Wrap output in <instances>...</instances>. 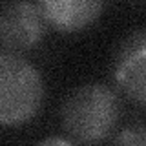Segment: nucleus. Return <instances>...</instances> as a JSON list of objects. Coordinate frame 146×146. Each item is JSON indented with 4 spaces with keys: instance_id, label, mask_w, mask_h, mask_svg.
Returning a JSON list of instances; mask_svg holds the SVG:
<instances>
[{
    "instance_id": "1",
    "label": "nucleus",
    "mask_w": 146,
    "mask_h": 146,
    "mask_svg": "<svg viewBox=\"0 0 146 146\" xmlns=\"http://www.w3.org/2000/svg\"><path fill=\"white\" fill-rule=\"evenodd\" d=\"M122 115V102L115 90L106 84H84L64 100L60 119L71 143L95 144L106 141Z\"/></svg>"
},
{
    "instance_id": "6",
    "label": "nucleus",
    "mask_w": 146,
    "mask_h": 146,
    "mask_svg": "<svg viewBox=\"0 0 146 146\" xmlns=\"http://www.w3.org/2000/svg\"><path fill=\"white\" fill-rule=\"evenodd\" d=\"M113 143L117 144H137V146H144L146 143V131L143 122H135V124L126 126L122 131H119V135H115Z\"/></svg>"
},
{
    "instance_id": "2",
    "label": "nucleus",
    "mask_w": 146,
    "mask_h": 146,
    "mask_svg": "<svg viewBox=\"0 0 146 146\" xmlns=\"http://www.w3.org/2000/svg\"><path fill=\"white\" fill-rule=\"evenodd\" d=\"M44 95L42 75L33 64L13 51H0V126L33 121Z\"/></svg>"
},
{
    "instance_id": "4",
    "label": "nucleus",
    "mask_w": 146,
    "mask_h": 146,
    "mask_svg": "<svg viewBox=\"0 0 146 146\" xmlns=\"http://www.w3.org/2000/svg\"><path fill=\"white\" fill-rule=\"evenodd\" d=\"M146 35L143 29L131 33L121 44L113 64V79L128 99L143 108L146 100Z\"/></svg>"
},
{
    "instance_id": "7",
    "label": "nucleus",
    "mask_w": 146,
    "mask_h": 146,
    "mask_svg": "<svg viewBox=\"0 0 146 146\" xmlns=\"http://www.w3.org/2000/svg\"><path fill=\"white\" fill-rule=\"evenodd\" d=\"M44 144H71V139H60V137H51V139H44Z\"/></svg>"
},
{
    "instance_id": "5",
    "label": "nucleus",
    "mask_w": 146,
    "mask_h": 146,
    "mask_svg": "<svg viewBox=\"0 0 146 146\" xmlns=\"http://www.w3.org/2000/svg\"><path fill=\"white\" fill-rule=\"evenodd\" d=\"M48 26L60 33H77L102 15L106 0H36Z\"/></svg>"
},
{
    "instance_id": "3",
    "label": "nucleus",
    "mask_w": 146,
    "mask_h": 146,
    "mask_svg": "<svg viewBox=\"0 0 146 146\" xmlns=\"http://www.w3.org/2000/svg\"><path fill=\"white\" fill-rule=\"evenodd\" d=\"M46 31L48 22L40 9L27 0L9 4L0 15V42L13 53L35 49L46 36Z\"/></svg>"
}]
</instances>
